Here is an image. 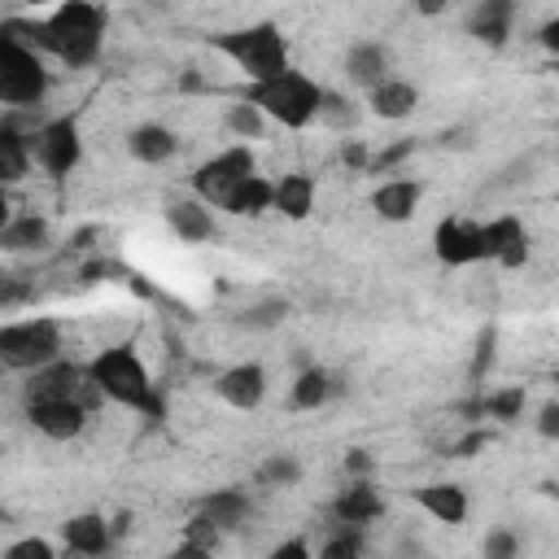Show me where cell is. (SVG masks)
<instances>
[{"instance_id": "4", "label": "cell", "mask_w": 559, "mask_h": 559, "mask_svg": "<svg viewBox=\"0 0 559 559\" xmlns=\"http://www.w3.org/2000/svg\"><path fill=\"white\" fill-rule=\"evenodd\" d=\"M249 105H258L271 122H280L284 131H306L310 122H319V109H323V87L306 74V70H284L280 79H266V83H245V96Z\"/></svg>"}, {"instance_id": "10", "label": "cell", "mask_w": 559, "mask_h": 559, "mask_svg": "<svg viewBox=\"0 0 559 559\" xmlns=\"http://www.w3.org/2000/svg\"><path fill=\"white\" fill-rule=\"evenodd\" d=\"M432 253L445 262V266H472V262H485V236H480V223H467V218H441L432 227Z\"/></svg>"}, {"instance_id": "37", "label": "cell", "mask_w": 559, "mask_h": 559, "mask_svg": "<svg viewBox=\"0 0 559 559\" xmlns=\"http://www.w3.org/2000/svg\"><path fill=\"white\" fill-rule=\"evenodd\" d=\"M415 148H419L415 140H397V144H389V148H380V153L371 157V170H393V166H397V162H406Z\"/></svg>"}, {"instance_id": "44", "label": "cell", "mask_w": 559, "mask_h": 559, "mask_svg": "<svg viewBox=\"0 0 559 559\" xmlns=\"http://www.w3.org/2000/svg\"><path fill=\"white\" fill-rule=\"evenodd\" d=\"M489 358H493V332H480V341H476V362H472V380L485 376Z\"/></svg>"}, {"instance_id": "25", "label": "cell", "mask_w": 559, "mask_h": 559, "mask_svg": "<svg viewBox=\"0 0 559 559\" xmlns=\"http://www.w3.org/2000/svg\"><path fill=\"white\" fill-rule=\"evenodd\" d=\"M332 393H336V380H332L323 367L306 362V367L293 376V384H288V406H293V411H319Z\"/></svg>"}, {"instance_id": "7", "label": "cell", "mask_w": 559, "mask_h": 559, "mask_svg": "<svg viewBox=\"0 0 559 559\" xmlns=\"http://www.w3.org/2000/svg\"><path fill=\"white\" fill-rule=\"evenodd\" d=\"M249 175H258L253 148H249V144H231V148L214 153L210 162H201L188 183H192V197H197V201H205L210 210H223L227 197H231Z\"/></svg>"}, {"instance_id": "35", "label": "cell", "mask_w": 559, "mask_h": 559, "mask_svg": "<svg viewBox=\"0 0 559 559\" xmlns=\"http://www.w3.org/2000/svg\"><path fill=\"white\" fill-rule=\"evenodd\" d=\"M4 559H57V550L44 537H17L4 546Z\"/></svg>"}, {"instance_id": "15", "label": "cell", "mask_w": 559, "mask_h": 559, "mask_svg": "<svg viewBox=\"0 0 559 559\" xmlns=\"http://www.w3.org/2000/svg\"><path fill=\"white\" fill-rule=\"evenodd\" d=\"M61 542H66V550L74 559H100L109 550V542H114V524L105 515H96V511H79V515H70L61 524Z\"/></svg>"}, {"instance_id": "19", "label": "cell", "mask_w": 559, "mask_h": 559, "mask_svg": "<svg viewBox=\"0 0 559 559\" xmlns=\"http://www.w3.org/2000/svg\"><path fill=\"white\" fill-rule=\"evenodd\" d=\"M249 511H253V502H249L245 489H210V493L197 502V515H205L218 533L240 528V524L249 520Z\"/></svg>"}, {"instance_id": "16", "label": "cell", "mask_w": 559, "mask_h": 559, "mask_svg": "<svg viewBox=\"0 0 559 559\" xmlns=\"http://www.w3.org/2000/svg\"><path fill=\"white\" fill-rule=\"evenodd\" d=\"M166 223H170V231H175L183 245H205V240H214V231H218L214 210H210L205 201H197V197L170 201V205H166Z\"/></svg>"}, {"instance_id": "3", "label": "cell", "mask_w": 559, "mask_h": 559, "mask_svg": "<svg viewBox=\"0 0 559 559\" xmlns=\"http://www.w3.org/2000/svg\"><path fill=\"white\" fill-rule=\"evenodd\" d=\"M210 44L245 74V83H266V79H280L284 70H293L288 66V35L275 22L218 31V35H210Z\"/></svg>"}, {"instance_id": "42", "label": "cell", "mask_w": 559, "mask_h": 559, "mask_svg": "<svg viewBox=\"0 0 559 559\" xmlns=\"http://www.w3.org/2000/svg\"><path fill=\"white\" fill-rule=\"evenodd\" d=\"M480 445H489V428H472L463 441H454V450H450V454H454V459H472Z\"/></svg>"}, {"instance_id": "12", "label": "cell", "mask_w": 559, "mask_h": 559, "mask_svg": "<svg viewBox=\"0 0 559 559\" xmlns=\"http://www.w3.org/2000/svg\"><path fill=\"white\" fill-rule=\"evenodd\" d=\"M214 393L231 411H258L266 397V367L262 362H236V367L214 376Z\"/></svg>"}, {"instance_id": "40", "label": "cell", "mask_w": 559, "mask_h": 559, "mask_svg": "<svg viewBox=\"0 0 559 559\" xmlns=\"http://www.w3.org/2000/svg\"><path fill=\"white\" fill-rule=\"evenodd\" d=\"M266 559H314V550H310V542H306V537H288V542L271 546V555H266Z\"/></svg>"}, {"instance_id": "26", "label": "cell", "mask_w": 559, "mask_h": 559, "mask_svg": "<svg viewBox=\"0 0 559 559\" xmlns=\"http://www.w3.org/2000/svg\"><path fill=\"white\" fill-rule=\"evenodd\" d=\"M223 210L236 214V218H262L266 210H275V183H271L266 175H249V179L227 197Z\"/></svg>"}, {"instance_id": "21", "label": "cell", "mask_w": 559, "mask_h": 559, "mask_svg": "<svg viewBox=\"0 0 559 559\" xmlns=\"http://www.w3.org/2000/svg\"><path fill=\"white\" fill-rule=\"evenodd\" d=\"M175 148H179L175 131L162 127V122H140V127L127 131V153H131L135 162H144V166H162V162H170Z\"/></svg>"}, {"instance_id": "38", "label": "cell", "mask_w": 559, "mask_h": 559, "mask_svg": "<svg viewBox=\"0 0 559 559\" xmlns=\"http://www.w3.org/2000/svg\"><path fill=\"white\" fill-rule=\"evenodd\" d=\"M183 542H197V546H210V550H214V542H218V528H214L205 515H192V520L183 524Z\"/></svg>"}, {"instance_id": "31", "label": "cell", "mask_w": 559, "mask_h": 559, "mask_svg": "<svg viewBox=\"0 0 559 559\" xmlns=\"http://www.w3.org/2000/svg\"><path fill=\"white\" fill-rule=\"evenodd\" d=\"M258 480L271 485V489H288V485L301 480V463H297L293 454H271V459L258 467Z\"/></svg>"}, {"instance_id": "48", "label": "cell", "mask_w": 559, "mask_h": 559, "mask_svg": "<svg viewBox=\"0 0 559 559\" xmlns=\"http://www.w3.org/2000/svg\"><path fill=\"white\" fill-rule=\"evenodd\" d=\"M166 559H175V555H166Z\"/></svg>"}, {"instance_id": "43", "label": "cell", "mask_w": 559, "mask_h": 559, "mask_svg": "<svg viewBox=\"0 0 559 559\" xmlns=\"http://www.w3.org/2000/svg\"><path fill=\"white\" fill-rule=\"evenodd\" d=\"M537 432H542L546 441H555V437H559V397H555V402H546V406L537 411Z\"/></svg>"}, {"instance_id": "6", "label": "cell", "mask_w": 559, "mask_h": 559, "mask_svg": "<svg viewBox=\"0 0 559 559\" xmlns=\"http://www.w3.org/2000/svg\"><path fill=\"white\" fill-rule=\"evenodd\" d=\"M48 66L44 52L26 48L13 35H0V100L9 109H35L48 96Z\"/></svg>"}, {"instance_id": "22", "label": "cell", "mask_w": 559, "mask_h": 559, "mask_svg": "<svg viewBox=\"0 0 559 559\" xmlns=\"http://www.w3.org/2000/svg\"><path fill=\"white\" fill-rule=\"evenodd\" d=\"M511 17H515V9L507 0H480L467 13V35L480 39V44H489V48H502L507 35H511Z\"/></svg>"}, {"instance_id": "23", "label": "cell", "mask_w": 559, "mask_h": 559, "mask_svg": "<svg viewBox=\"0 0 559 559\" xmlns=\"http://www.w3.org/2000/svg\"><path fill=\"white\" fill-rule=\"evenodd\" d=\"M367 105H371V114L376 118H384V122H402V118H411L415 114V105H419V92H415V83H406V79H384L380 87H371L367 92Z\"/></svg>"}, {"instance_id": "30", "label": "cell", "mask_w": 559, "mask_h": 559, "mask_svg": "<svg viewBox=\"0 0 559 559\" xmlns=\"http://www.w3.org/2000/svg\"><path fill=\"white\" fill-rule=\"evenodd\" d=\"M524 411V389L511 384V389H498V393H485V419H498V424H515Z\"/></svg>"}, {"instance_id": "11", "label": "cell", "mask_w": 559, "mask_h": 559, "mask_svg": "<svg viewBox=\"0 0 559 559\" xmlns=\"http://www.w3.org/2000/svg\"><path fill=\"white\" fill-rule=\"evenodd\" d=\"M480 236H485V262H498L507 271L528 262V231L515 214H498V218L480 223Z\"/></svg>"}, {"instance_id": "41", "label": "cell", "mask_w": 559, "mask_h": 559, "mask_svg": "<svg viewBox=\"0 0 559 559\" xmlns=\"http://www.w3.org/2000/svg\"><path fill=\"white\" fill-rule=\"evenodd\" d=\"M371 467H376V459H371L367 450H349V454H345V476H349V480H367Z\"/></svg>"}, {"instance_id": "34", "label": "cell", "mask_w": 559, "mask_h": 559, "mask_svg": "<svg viewBox=\"0 0 559 559\" xmlns=\"http://www.w3.org/2000/svg\"><path fill=\"white\" fill-rule=\"evenodd\" d=\"M480 555H485V559H515V555H520V537H515L511 528H489Z\"/></svg>"}, {"instance_id": "36", "label": "cell", "mask_w": 559, "mask_h": 559, "mask_svg": "<svg viewBox=\"0 0 559 559\" xmlns=\"http://www.w3.org/2000/svg\"><path fill=\"white\" fill-rule=\"evenodd\" d=\"M319 118H323V122H332V127H345V122H354V109H349V100H345V96L323 92V109H319Z\"/></svg>"}, {"instance_id": "24", "label": "cell", "mask_w": 559, "mask_h": 559, "mask_svg": "<svg viewBox=\"0 0 559 559\" xmlns=\"http://www.w3.org/2000/svg\"><path fill=\"white\" fill-rule=\"evenodd\" d=\"M275 210H280L284 218H293V223L310 218V210H314V179H310L306 170L280 175V179H275Z\"/></svg>"}, {"instance_id": "18", "label": "cell", "mask_w": 559, "mask_h": 559, "mask_svg": "<svg viewBox=\"0 0 559 559\" xmlns=\"http://www.w3.org/2000/svg\"><path fill=\"white\" fill-rule=\"evenodd\" d=\"M419 197H424V183H419V179H384V183L371 192V210H376L384 223H406V218L419 210Z\"/></svg>"}, {"instance_id": "9", "label": "cell", "mask_w": 559, "mask_h": 559, "mask_svg": "<svg viewBox=\"0 0 559 559\" xmlns=\"http://www.w3.org/2000/svg\"><path fill=\"white\" fill-rule=\"evenodd\" d=\"M31 153L35 162L48 170V175H70L83 157V135H79V122L74 118H48L44 127L31 131Z\"/></svg>"}, {"instance_id": "27", "label": "cell", "mask_w": 559, "mask_h": 559, "mask_svg": "<svg viewBox=\"0 0 559 559\" xmlns=\"http://www.w3.org/2000/svg\"><path fill=\"white\" fill-rule=\"evenodd\" d=\"M31 162H35L31 140L17 131V122H9V118H4V127H0V179L17 183V179L31 170Z\"/></svg>"}, {"instance_id": "8", "label": "cell", "mask_w": 559, "mask_h": 559, "mask_svg": "<svg viewBox=\"0 0 559 559\" xmlns=\"http://www.w3.org/2000/svg\"><path fill=\"white\" fill-rule=\"evenodd\" d=\"M22 397H26V402H83L87 411H92L96 402H105L100 389L92 384L87 362H66V358H57V362L44 367V371H31Z\"/></svg>"}, {"instance_id": "28", "label": "cell", "mask_w": 559, "mask_h": 559, "mask_svg": "<svg viewBox=\"0 0 559 559\" xmlns=\"http://www.w3.org/2000/svg\"><path fill=\"white\" fill-rule=\"evenodd\" d=\"M48 245V223L35 218V214H22V218H9L0 227V249L4 253H35Z\"/></svg>"}, {"instance_id": "46", "label": "cell", "mask_w": 559, "mask_h": 559, "mask_svg": "<svg viewBox=\"0 0 559 559\" xmlns=\"http://www.w3.org/2000/svg\"><path fill=\"white\" fill-rule=\"evenodd\" d=\"M555 384H559V371H555Z\"/></svg>"}, {"instance_id": "33", "label": "cell", "mask_w": 559, "mask_h": 559, "mask_svg": "<svg viewBox=\"0 0 559 559\" xmlns=\"http://www.w3.org/2000/svg\"><path fill=\"white\" fill-rule=\"evenodd\" d=\"M284 314H288V301L271 297V301H262V306L245 310V314H240V323H245V328H275V323L284 319Z\"/></svg>"}, {"instance_id": "45", "label": "cell", "mask_w": 559, "mask_h": 559, "mask_svg": "<svg viewBox=\"0 0 559 559\" xmlns=\"http://www.w3.org/2000/svg\"><path fill=\"white\" fill-rule=\"evenodd\" d=\"M537 44H542L546 52H555V57H559V17L542 22V31H537Z\"/></svg>"}, {"instance_id": "13", "label": "cell", "mask_w": 559, "mask_h": 559, "mask_svg": "<svg viewBox=\"0 0 559 559\" xmlns=\"http://www.w3.org/2000/svg\"><path fill=\"white\" fill-rule=\"evenodd\" d=\"M26 419L48 441H74L87 428V406L83 402H26Z\"/></svg>"}, {"instance_id": "32", "label": "cell", "mask_w": 559, "mask_h": 559, "mask_svg": "<svg viewBox=\"0 0 559 559\" xmlns=\"http://www.w3.org/2000/svg\"><path fill=\"white\" fill-rule=\"evenodd\" d=\"M358 533H362V528H345V524H341V528L319 546L314 559H362V537H358Z\"/></svg>"}, {"instance_id": "14", "label": "cell", "mask_w": 559, "mask_h": 559, "mask_svg": "<svg viewBox=\"0 0 559 559\" xmlns=\"http://www.w3.org/2000/svg\"><path fill=\"white\" fill-rule=\"evenodd\" d=\"M384 515V493L371 480H349L336 498H332V520L345 528H367L371 520Z\"/></svg>"}, {"instance_id": "17", "label": "cell", "mask_w": 559, "mask_h": 559, "mask_svg": "<svg viewBox=\"0 0 559 559\" xmlns=\"http://www.w3.org/2000/svg\"><path fill=\"white\" fill-rule=\"evenodd\" d=\"M415 507L428 511L437 524H463L467 520V489L454 480H432L415 489Z\"/></svg>"}, {"instance_id": "2", "label": "cell", "mask_w": 559, "mask_h": 559, "mask_svg": "<svg viewBox=\"0 0 559 559\" xmlns=\"http://www.w3.org/2000/svg\"><path fill=\"white\" fill-rule=\"evenodd\" d=\"M87 371H92V384L100 389V397L127 406V411H140L148 419H162L166 415V402L148 376V367L140 362L135 345H105L87 358Z\"/></svg>"}, {"instance_id": "20", "label": "cell", "mask_w": 559, "mask_h": 559, "mask_svg": "<svg viewBox=\"0 0 559 559\" xmlns=\"http://www.w3.org/2000/svg\"><path fill=\"white\" fill-rule=\"evenodd\" d=\"M345 79L358 83V87H380L389 79V48L384 44H371V39H358L349 52H345Z\"/></svg>"}, {"instance_id": "1", "label": "cell", "mask_w": 559, "mask_h": 559, "mask_svg": "<svg viewBox=\"0 0 559 559\" xmlns=\"http://www.w3.org/2000/svg\"><path fill=\"white\" fill-rule=\"evenodd\" d=\"M105 22H109L105 9H96V4H87V0H66V4H57L48 17H35V22L9 17L0 35H13V39H22L26 48L48 52V57H57V61L70 66V70H87V66L100 57Z\"/></svg>"}, {"instance_id": "5", "label": "cell", "mask_w": 559, "mask_h": 559, "mask_svg": "<svg viewBox=\"0 0 559 559\" xmlns=\"http://www.w3.org/2000/svg\"><path fill=\"white\" fill-rule=\"evenodd\" d=\"M61 358V323L48 314L35 319H17L0 328V362L9 371H44Z\"/></svg>"}, {"instance_id": "47", "label": "cell", "mask_w": 559, "mask_h": 559, "mask_svg": "<svg viewBox=\"0 0 559 559\" xmlns=\"http://www.w3.org/2000/svg\"><path fill=\"white\" fill-rule=\"evenodd\" d=\"M555 74H559V61H555Z\"/></svg>"}, {"instance_id": "39", "label": "cell", "mask_w": 559, "mask_h": 559, "mask_svg": "<svg viewBox=\"0 0 559 559\" xmlns=\"http://www.w3.org/2000/svg\"><path fill=\"white\" fill-rule=\"evenodd\" d=\"M341 162L349 170H371V153H367L362 140H341Z\"/></svg>"}, {"instance_id": "29", "label": "cell", "mask_w": 559, "mask_h": 559, "mask_svg": "<svg viewBox=\"0 0 559 559\" xmlns=\"http://www.w3.org/2000/svg\"><path fill=\"white\" fill-rule=\"evenodd\" d=\"M223 122H227V131H231L240 144H245V140H258V135L266 131V114H262L258 105H249V100H236V105H227Z\"/></svg>"}]
</instances>
